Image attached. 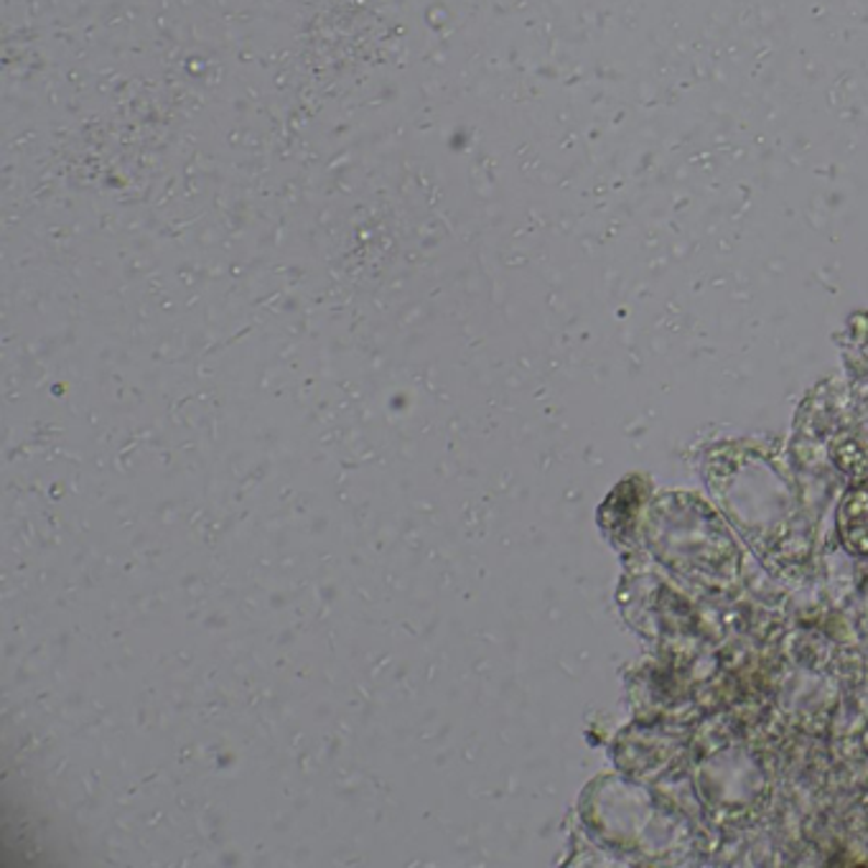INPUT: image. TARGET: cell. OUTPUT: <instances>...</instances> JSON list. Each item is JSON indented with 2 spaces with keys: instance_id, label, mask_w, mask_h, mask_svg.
I'll use <instances>...</instances> for the list:
<instances>
[{
  "instance_id": "6da1fadb",
  "label": "cell",
  "mask_w": 868,
  "mask_h": 868,
  "mask_svg": "<svg viewBox=\"0 0 868 868\" xmlns=\"http://www.w3.org/2000/svg\"><path fill=\"white\" fill-rule=\"evenodd\" d=\"M841 538L854 552H868V492H858L843 502L838 515Z\"/></svg>"
}]
</instances>
